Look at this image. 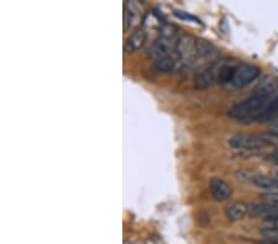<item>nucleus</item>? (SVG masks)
<instances>
[{
	"instance_id": "obj_5",
	"label": "nucleus",
	"mask_w": 278,
	"mask_h": 244,
	"mask_svg": "<svg viewBox=\"0 0 278 244\" xmlns=\"http://www.w3.org/2000/svg\"><path fill=\"white\" fill-rule=\"evenodd\" d=\"M229 144L232 148L240 149V151H256L268 146V142L264 136L239 133L229 138Z\"/></svg>"
},
{
	"instance_id": "obj_21",
	"label": "nucleus",
	"mask_w": 278,
	"mask_h": 244,
	"mask_svg": "<svg viewBox=\"0 0 278 244\" xmlns=\"http://www.w3.org/2000/svg\"><path fill=\"white\" fill-rule=\"evenodd\" d=\"M268 160H271L272 163H276V164H278V147L268 155Z\"/></svg>"
},
{
	"instance_id": "obj_2",
	"label": "nucleus",
	"mask_w": 278,
	"mask_h": 244,
	"mask_svg": "<svg viewBox=\"0 0 278 244\" xmlns=\"http://www.w3.org/2000/svg\"><path fill=\"white\" fill-rule=\"evenodd\" d=\"M175 30L176 29L171 25H165L161 29V35L150 48V57L156 61L160 60V58L171 56V53L175 52L178 41L177 34H176Z\"/></svg>"
},
{
	"instance_id": "obj_8",
	"label": "nucleus",
	"mask_w": 278,
	"mask_h": 244,
	"mask_svg": "<svg viewBox=\"0 0 278 244\" xmlns=\"http://www.w3.org/2000/svg\"><path fill=\"white\" fill-rule=\"evenodd\" d=\"M253 93L258 94V95L264 96V98L273 99L277 96L278 93V77L276 76H268L264 77L255 88Z\"/></svg>"
},
{
	"instance_id": "obj_23",
	"label": "nucleus",
	"mask_w": 278,
	"mask_h": 244,
	"mask_svg": "<svg viewBox=\"0 0 278 244\" xmlns=\"http://www.w3.org/2000/svg\"><path fill=\"white\" fill-rule=\"evenodd\" d=\"M276 179H277V180H278V170L276 171Z\"/></svg>"
},
{
	"instance_id": "obj_12",
	"label": "nucleus",
	"mask_w": 278,
	"mask_h": 244,
	"mask_svg": "<svg viewBox=\"0 0 278 244\" xmlns=\"http://www.w3.org/2000/svg\"><path fill=\"white\" fill-rule=\"evenodd\" d=\"M248 213V206L244 202H235L229 203L225 208V214L230 221H239L245 217V214Z\"/></svg>"
},
{
	"instance_id": "obj_4",
	"label": "nucleus",
	"mask_w": 278,
	"mask_h": 244,
	"mask_svg": "<svg viewBox=\"0 0 278 244\" xmlns=\"http://www.w3.org/2000/svg\"><path fill=\"white\" fill-rule=\"evenodd\" d=\"M175 56L177 58L178 64H182L183 67L192 66L196 62L197 57L196 40H193L189 36H186V35L178 37Z\"/></svg>"
},
{
	"instance_id": "obj_14",
	"label": "nucleus",
	"mask_w": 278,
	"mask_h": 244,
	"mask_svg": "<svg viewBox=\"0 0 278 244\" xmlns=\"http://www.w3.org/2000/svg\"><path fill=\"white\" fill-rule=\"evenodd\" d=\"M178 67V61L176 56H167V57L160 58L154 62L155 71L161 72V73H168V72L175 71Z\"/></svg>"
},
{
	"instance_id": "obj_1",
	"label": "nucleus",
	"mask_w": 278,
	"mask_h": 244,
	"mask_svg": "<svg viewBox=\"0 0 278 244\" xmlns=\"http://www.w3.org/2000/svg\"><path fill=\"white\" fill-rule=\"evenodd\" d=\"M269 101H271V99L252 93L250 98L230 107L228 114L231 119L237 120V121L244 123L255 122L257 121V119L266 109V106L268 105Z\"/></svg>"
},
{
	"instance_id": "obj_3",
	"label": "nucleus",
	"mask_w": 278,
	"mask_h": 244,
	"mask_svg": "<svg viewBox=\"0 0 278 244\" xmlns=\"http://www.w3.org/2000/svg\"><path fill=\"white\" fill-rule=\"evenodd\" d=\"M258 76H260V69L257 67L253 66V64L240 63L236 66L232 79L230 80L226 88L231 90L241 89V88L252 83L255 79H257Z\"/></svg>"
},
{
	"instance_id": "obj_9",
	"label": "nucleus",
	"mask_w": 278,
	"mask_h": 244,
	"mask_svg": "<svg viewBox=\"0 0 278 244\" xmlns=\"http://www.w3.org/2000/svg\"><path fill=\"white\" fill-rule=\"evenodd\" d=\"M218 83L216 80V68L215 63H213L209 68L202 69L194 79V87L199 90H204Z\"/></svg>"
},
{
	"instance_id": "obj_18",
	"label": "nucleus",
	"mask_w": 278,
	"mask_h": 244,
	"mask_svg": "<svg viewBox=\"0 0 278 244\" xmlns=\"http://www.w3.org/2000/svg\"><path fill=\"white\" fill-rule=\"evenodd\" d=\"M263 197L266 198L267 202H272V203H276V205H278V190L277 191L266 192V194L263 195Z\"/></svg>"
},
{
	"instance_id": "obj_11",
	"label": "nucleus",
	"mask_w": 278,
	"mask_h": 244,
	"mask_svg": "<svg viewBox=\"0 0 278 244\" xmlns=\"http://www.w3.org/2000/svg\"><path fill=\"white\" fill-rule=\"evenodd\" d=\"M146 35H148V32H146L145 28H141L133 32L129 39L126 40V42H125V46H124L125 52L132 53L135 52V51H137L138 48L145 44Z\"/></svg>"
},
{
	"instance_id": "obj_13",
	"label": "nucleus",
	"mask_w": 278,
	"mask_h": 244,
	"mask_svg": "<svg viewBox=\"0 0 278 244\" xmlns=\"http://www.w3.org/2000/svg\"><path fill=\"white\" fill-rule=\"evenodd\" d=\"M196 48H197V57L202 60H214L216 56V50L210 42L207 40H196Z\"/></svg>"
},
{
	"instance_id": "obj_17",
	"label": "nucleus",
	"mask_w": 278,
	"mask_h": 244,
	"mask_svg": "<svg viewBox=\"0 0 278 244\" xmlns=\"http://www.w3.org/2000/svg\"><path fill=\"white\" fill-rule=\"evenodd\" d=\"M261 234L266 238L267 243L278 244V228H274V227H264L261 230Z\"/></svg>"
},
{
	"instance_id": "obj_25",
	"label": "nucleus",
	"mask_w": 278,
	"mask_h": 244,
	"mask_svg": "<svg viewBox=\"0 0 278 244\" xmlns=\"http://www.w3.org/2000/svg\"><path fill=\"white\" fill-rule=\"evenodd\" d=\"M277 120H278V119H277Z\"/></svg>"
},
{
	"instance_id": "obj_16",
	"label": "nucleus",
	"mask_w": 278,
	"mask_h": 244,
	"mask_svg": "<svg viewBox=\"0 0 278 244\" xmlns=\"http://www.w3.org/2000/svg\"><path fill=\"white\" fill-rule=\"evenodd\" d=\"M274 119H278V95L269 101L256 122H268Z\"/></svg>"
},
{
	"instance_id": "obj_19",
	"label": "nucleus",
	"mask_w": 278,
	"mask_h": 244,
	"mask_svg": "<svg viewBox=\"0 0 278 244\" xmlns=\"http://www.w3.org/2000/svg\"><path fill=\"white\" fill-rule=\"evenodd\" d=\"M175 14H176V16H178L180 19H183V20H193L194 23H198V24L200 23L199 19L196 18V16L189 15V14H187V13H184V12H175Z\"/></svg>"
},
{
	"instance_id": "obj_22",
	"label": "nucleus",
	"mask_w": 278,
	"mask_h": 244,
	"mask_svg": "<svg viewBox=\"0 0 278 244\" xmlns=\"http://www.w3.org/2000/svg\"><path fill=\"white\" fill-rule=\"evenodd\" d=\"M266 227H274V228H278V219L273 222H268V223L266 224Z\"/></svg>"
},
{
	"instance_id": "obj_6",
	"label": "nucleus",
	"mask_w": 278,
	"mask_h": 244,
	"mask_svg": "<svg viewBox=\"0 0 278 244\" xmlns=\"http://www.w3.org/2000/svg\"><path fill=\"white\" fill-rule=\"evenodd\" d=\"M248 213L253 218H260L262 221L273 222L278 219V205L272 202H256L248 206Z\"/></svg>"
},
{
	"instance_id": "obj_7",
	"label": "nucleus",
	"mask_w": 278,
	"mask_h": 244,
	"mask_svg": "<svg viewBox=\"0 0 278 244\" xmlns=\"http://www.w3.org/2000/svg\"><path fill=\"white\" fill-rule=\"evenodd\" d=\"M143 8L137 2H126L124 5V30L127 31L140 24Z\"/></svg>"
},
{
	"instance_id": "obj_10",
	"label": "nucleus",
	"mask_w": 278,
	"mask_h": 244,
	"mask_svg": "<svg viewBox=\"0 0 278 244\" xmlns=\"http://www.w3.org/2000/svg\"><path fill=\"white\" fill-rule=\"evenodd\" d=\"M210 192L216 201H225L231 196V186L220 178H213L210 181Z\"/></svg>"
},
{
	"instance_id": "obj_15",
	"label": "nucleus",
	"mask_w": 278,
	"mask_h": 244,
	"mask_svg": "<svg viewBox=\"0 0 278 244\" xmlns=\"http://www.w3.org/2000/svg\"><path fill=\"white\" fill-rule=\"evenodd\" d=\"M253 184L260 189H264L267 191H277L278 190V180L276 178H269L266 175H253L252 178Z\"/></svg>"
},
{
	"instance_id": "obj_20",
	"label": "nucleus",
	"mask_w": 278,
	"mask_h": 244,
	"mask_svg": "<svg viewBox=\"0 0 278 244\" xmlns=\"http://www.w3.org/2000/svg\"><path fill=\"white\" fill-rule=\"evenodd\" d=\"M268 132L269 135L278 136V120H274L268 125Z\"/></svg>"
},
{
	"instance_id": "obj_24",
	"label": "nucleus",
	"mask_w": 278,
	"mask_h": 244,
	"mask_svg": "<svg viewBox=\"0 0 278 244\" xmlns=\"http://www.w3.org/2000/svg\"><path fill=\"white\" fill-rule=\"evenodd\" d=\"M267 244H271V243H267Z\"/></svg>"
}]
</instances>
